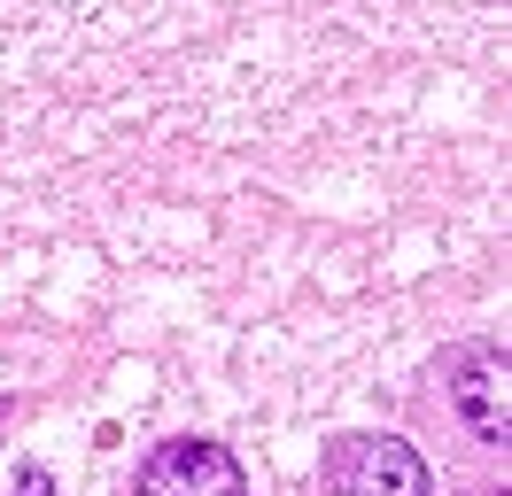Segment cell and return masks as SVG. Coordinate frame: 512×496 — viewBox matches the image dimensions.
<instances>
[{
    "instance_id": "6da1fadb",
    "label": "cell",
    "mask_w": 512,
    "mask_h": 496,
    "mask_svg": "<svg viewBox=\"0 0 512 496\" xmlns=\"http://www.w3.org/2000/svg\"><path fill=\"white\" fill-rule=\"evenodd\" d=\"M326 489L334 496H435L427 458L396 434H342L326 450Z\"/></svg>"
},
{
    "instance_id": "7a4b0ae2",
    "label": "cell",
    "mask_w": 512,
    "mask_h": 496,
    "mask_svg": "<svg viewBox=\"0 0 512 496\" xmlns=\"http://www.w3.org/2000/svg\"><path fill=\"white\" fill-rule=\"evenodd\" d=\"M132 496H249V473H241V458L225 442L179 434V442H163L156 458L140 465V489Z\"/></svg>"
},
{
    "instance_id": "3957f363",
    "label": "cell",
    "mask_w": 512,
    "mask_h": 496,
    "mask_svg": "<svg viewBox=\"0 0 512 496\" xmlns=\"http://www.w3.org/2000/svg\"><path fill=\"white\" fill-rule=\"evenodd\" d=\"M450 411L466 419L474 442H505L512 419H505V349L497 341H466L458 357H450Z\"/></svg>"
},
{
    "instance_id": "277c9868",
    "label": "cell",
    "mask_w": 512,
    "mask_h": 496,
    "mask_svg": "<svg viewBox=\"0 0 512 496\" xmlns=\"http://www.w3.org/2000/svg\"><path fill=\"white\" fill-rule=\"evenodd\" d=\"M16 496H47V473H24V481H16Z\"/></svg>"
}]
</instances>
